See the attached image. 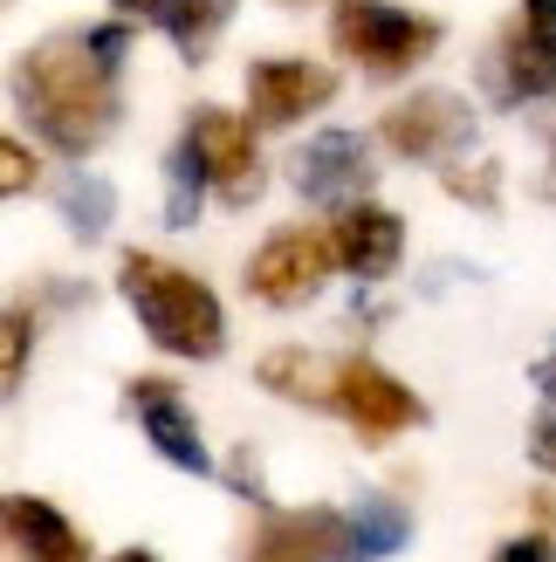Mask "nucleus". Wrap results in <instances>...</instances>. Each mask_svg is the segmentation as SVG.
I'll return each mask as SVG.
<instances>
[{"label":"nucleus","instance_id":"nucleus-27","mask_svg":"<svg viewBox=\"0 0 556 562\" xmlns=\"http://www.w3.org/2000/svg\"><path fill=\"white\" fill-rule=\"evenodd\" d=\"M110 562H158L152 549H124V555H110Z\"/></svg>","mask_w":556,"mask_h":562},{"label":"nucleus","instance_id":"nucleus-21","mask_svg":"<svg viewBox=\"0 0 556 562\" xmlns=\"http://www.w3.org/2000/svg\"><path fill=\"white\" fill-rule=\"evenodd\" d=\"M35 179H42L35 151H27L21 137H8V131H0V200H14V192H27Z\"/></svg>","mask_w":556,"mask_h":562},{"label":"nucleus","instance_id":"nucleus-26","mask_svg":"<svg viewBox=\"0 0 556 562\" xmlns=\"http://www.w3.org/2000/svg\"><path fill=\"white\" fill-rule=\"evenodd\" d=\"M110 8H118V14H152L158 0H110Z\"/></svg>","mask_w":556,"mask_h":562},{"label":"nucleus","instance_id":"nucleus-25","mask_svg":"<svg viewBox=\"0 0 556 562\" xmlns=\"http://www.w3.org/2000/svg\"><path fill=\"white\" fill-rule=\"evenodd\" d=\"M536 391H543V398H549V405H556V350H549V357H543V363H536Z\"/></svg>","mask_w":556,"mask_h":562},{"label":"nucleus","instance_id":"nucleus-12","mask_svg":"<svg viewBox=\"0 0 556 562\" xmlns=\"http://www.w3.org/2000/svg\"><path fill=\"white\" fill-rule=\"evenodd\" d=\"M330 255H337V268L357 274V281H385L399 268V255H405V220L392 206L351 200L337 213V227H330Z\"/></svg>","mask_w":556,"mask_h":562},{"label":"nucleus","instance_id":"nucleus-1","mask_svg":"<svg viewBox=\"0 0 556 562\" xmlns=\"http://www.w3.org/2000/svg\"><path fill=\"white\" fill-rule=\"evenodd\" d=\"M14 110L27 117V131L55 145L63 158H90L110 131H118V63H103L90 48V35H48L14 63L8 76Z\"/></svg>","mask_w":556,"mask_h":562},{"label":"nucleus","instance_id":"nucleus-3","mask_svg":"<svg viewBox=\"0 0 556 562\" xmlns=\"http://www.w3.org/2000/svg\"><path fill=\"white\" fill-rule=\"evenodd\" d=\"M330 42H337L344 63L371 69V76H405L440 48V21L412 14V8H392V0H337Z\"/></svg>","mask_w":556,"mask_h":562},{"label":"nucleus","instance_id":"nucleus-16","mask_svg":"<svg viewBox=\"0 0 556 562\" xmlns=\"http://www.w3.org/2000/svg\"><path fill=\"white\" fill-rule=\"evenodd\" d=\"M152 14H158V27L173 35V48L186 55V63H207L220 27L234 21V0H158Z\"/></svg>","mask_w":556,"mask_h":562},{"label":"nucleus","instance_id":"nucleus-18","mask_svg":"<svg viewBox=\"0 0 556 562\" xmlns=\"http://www.w3.org/2000/svg\"><path fill=\"white\" fill-rule=\"evenodd\" d=\"M110 213H118L110 179H97V172H69L63 179V220H69L76 240H103L110 234Z\"/></svg>","mask_w":556,"mask_h":562},{"label":"nucleus","instance_id":"nucleus-9","mask_svg":"<svg viewBox=\"0 0 556 562\" xmlns=\"http://www.w3.org/2000/svg\"><path fill=\"white\" fill-rule=\"evenodd\" d=\"M494 76H502L509 103L556 97V0H522L515 27L494 48Z\"/></svg>","mask_w":556,"mask_h":562},{"label":"nucleus","instance_id":"nucleus-11","mask_svg":"<svg viewBox=\"0 0 556 562\" xmlns=\"http://www.w3.org/2000/svg\"><path fill=\"white\" fill-rule=\"evenodd\" d=\"M124 398H131V412H137V426H145V439H152L179 473H213V453H207V439H200V418L186 412L179 384H165V378H131Z\"/></svg>","mask_w":556,"mask_h":562},{"label":"nucleus","instance_id":"nucleus-5","mask_svg":"<svg viewBox=\"0 0 556 562\" xmlns=\"http://www.w3.org/2000/svg\"><path fill=\"white\" fill-rule=\"evenodd\" d=\"M378 137L392 145L399 158H420V165H454L467 145H475V103L454 97V90H412L405 103L385 110Z\"/></svg>","mask_w":556,"mask_h":562},{"label":"nucleus","instance_id":"nucleus-15","mask_svg":"<svg viewBox=\"0 0 556 562\" xmlns=\"http://www.w3.org/2000/svg\"><path fill=\"white\" fill-rule=\"evenodd\" d=\"M412 542V515L392 494H371L357 515H344V562H385Z\"/></svg>","mask_w":556,"mask_h":562},{"label":"nucleus","instance_id":"nucleus-10","mask_svg":"<svg viewBox=\"0 0 556 562\" xmlns=\"http://www.w3.org/2000/svg\"><path fill=\"white\" fill-rule=\"evenodd\" d=\"M289 179H296L302 200L344 206V200H357V192H371V145L357 131H323V137H310V145L289 158Z\"/></svg>","mask_w":556,"mask_h":562},{"label":"nucleus","instance_id":"nucleus-20","mask_svg":"<svg viewBox=\"0 0 556 562\" xmlns=\"http://www.w3.org/2000/svg\"><path fill=\"white\" fill-rule=\"evenodd\" d=\"M27 357H35V316L27 308H0V398L21 384Z\"/></svg>","mask_w":556,"mask_h":562},{"label":"nucleus","instance_id":"nucleus-6","mask_svg":"<svg viewBox=\"0 0 556 562\" xmlns=\"http://www.w3.org/2000/svg\"><path fill=\"white\" fill-rule=\"evenodd\" d=\"M186 151L200 158L207 186L227 206L262 200V151H255V124L234 117V110H192L186 117Z\"/></svg>","mask_w":556,"mask_h":562},{"label":"nucleus","instance_id":"nucleus-17","mask_svg":"<svg viewBox=\"0 0 556 562\" xmlns=\"http://www.w3.org/2000/svg\"><path fill=\"white\" fill-rule=\"evenodd\" d=\"M255 378L275 391V398H296V405H330V363L310 350H268L255 363Z\"/></svg>","mask_w":556,"mask_h":562},{"label":"nucleus","instance_id":"nucleus-14","mask_svg":"<svg viewBox=\"0 0 556 562\" xmlns=\"http://www.w3.org/2000/svg\"><path fill=\"white\" fill-rule=\"evenodd\" d=\"M241 562H344V515L337 508L268 515Z\"/></svg>","mask_w":556,"mask_h":562},{"label":"nucleus","instance_id":"nucleus-4","mask_svg":"<svg viewBox=\"0 0 556 562\" xmlns=\"http://www.w3.org/2000/svg\"><path fill=\"white\" fill-rule=\"evenodd\" d=\"M330 412H344V426L365 446H385V439H399L405 426L426 418V405L412 398L385 363H371V357H351V363L330 371Z\"/></svg>","mask_w":556,"mask_h":562},{"label":"nucleus","instance_id":"nucleus-22","mask_svg":"<svg viewBox=\"0 0 556 562\" xmlns=\"http://www.w3.org/2000/svg\"><path fill=\"white\" fill-rule=\"evenodd\" d=\"M494 562H556V542L549 536H515V542L494 549Z\"/></svg>","mask_w":556,"mask_h":562},{"label":"nucleus","instance_id":"nucleus-13","mask_svg":"<svg viewBox=\"0 0 556 562\" xmlns=\"http://www.w3.org/2000/svg\"><path fill=\"white\" fill-rule=\"evenodd\" d=\"M0 542L14 549V562H90L76 521L35 494H0Z\"/></svg>","mask_w":556,"mask_h":562},{"label":"nucleus","instance_id":"nucleus-2","mask_svg":"<svg viewBox=\"0 0 556 562\" xmlns=\"http://www.w3.org/2000/svg\"><path fill=\"white\" fill-rule=\"evenodd\" d=\"M118 289H124L131 316L145 323V336L158 350L200 357V363L227 350V316H220V295L207 289L200 274H186L173 261H152V255H124Z\"/></svg>","mask_w":556,"mask_h":562},{"label":"nucleus","instance_id":"nucleus-7","mask_svg":"<svg viewBox=\"0 0 556 562\" xmlns=\"http://www.w3.org/2000/svg\"><path fill=\"white\" fill-rule=\"evenodd\" d=\"M330 268H337V255H330V234L316 227H282V234H268L255 247V261H247V295H262L275 308H296V302H310Z\"/></svg>","mask_w":556,"mask_h":562},{"label":"nucleus","instance_id":"nucleus-19","mask_svg":"<svg viewBox=\"0 0 556 562\" xmlns=\"http://www.w3.org/2000/svg\"><path fill=\"white\" fill-rule=\"evenodd\" d=\"M165 179H173V200H165V227H192V220H200L207 172H200V158L186 151V137L173 145V158H165Z\"/></svg>","mask_w":556,"mask_h":562},{"label":"nucleus","instance_id":"nucleus-23","mask_svg":"<svg viewBox=\"0 0 556 562\" xmlns=\"http://www.w3.org/2000/svg\"><path fill=\"white\" fill-rule=\"evenodd\" d=\"M530 460H536L543 473H556V412H543L536 426H530Z\"/></svg>","mask_w":556,"mask_h":562},{"label":"nucleus","instance_id":"nucleus-24","mask_svg":"<svg viewBox=\"0 0 556 562\" xmlns=\"http://www.w3.org/2000/svg\"><path fill=\"white\" fill-rule=\"evenodd\" d=\"M234 494H247V501H262V473H255V453H234Z\"/></svg>","mask_w":556,"mask_h":562},{"label":"nucleus","instance_id":"nucleus-8","mask_svg":"<svg viewBox=\"0 0 556 562\" xmlns=\"http://www.w3.org/2000/svg\"><path fill=\"white\" fill-rule=\"evenodd\" d=\"M330 97H337V76L323 63H302V55H275V63L247 69V124L255 131H289Z\"/></svg>","mask_w":556,"mask_h":562}]
</instances>
